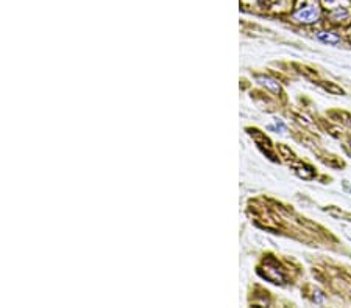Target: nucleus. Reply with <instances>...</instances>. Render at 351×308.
<instances>
[{
	"instance_id": "obj_1",
	"label": "nucleus",
	"mask_w": 351,
	"mask_h": 308,
	"mask_svg": "<svg viewBox=\"0 0 351 308\" xmlns=\"http://www.w3.org/2000/svg\"><path fill=\"white\" fill-rule=\"evenodd\" d=\"M320 19V8L317 5H305L294 13V21L300 24H314Z\"/></svg>"
},
{
	"instance_id": "obj_2",
	"label": "nucleus",
	"mask_w": 351,
	"mask_h": 308,
	"mask_svg": "<svg viewBox=\"0 0 351 308\" xmlns=\"http://www.w3.org/2000/svg\"><path fill=\"white\" fill-rule=\"evenodd\" d=\"M258 81H259V83H261L262 86H265L267 89H270V90L275 92V93H279V92H281L279 84L276 83L275 79H272V78H268V76H258Z\"/></svg>"
},
{
	"instance_id": "obj_3",
	"label": "nucleus",
	"mask_w": 351,
	"mask_h": 308,
	"mask_svg": "<svg viewBox=\"0 0 351 308\" xmlns=\"http://www.w3.org/2000/svg\"><path fill=\"white\" fill-rule=\"evenodd\" d=\"M318 41H322V42H326V44H331V45H336L340 42V38L337 35H334V33H328V31H322V33H318L317 35Z\"/></svg>"
},
{
	"instance_id": "obj_4",
	"label": "nucleus",
	"mask_w": 351,
	"mask_h": 308,
	"mask_svg": "<svg viewBox=\"0 0 351 308\" xmlns=\"http://www.w3.org/2000/svg\"><path fill=\"white\" fill-rule=\"evenodd\" d=\"M265 277H267L268 280H272L273 283H281V282H284V275H283L281 271H278L276 268H267Z\"/></svg>"
}]
</instances>
